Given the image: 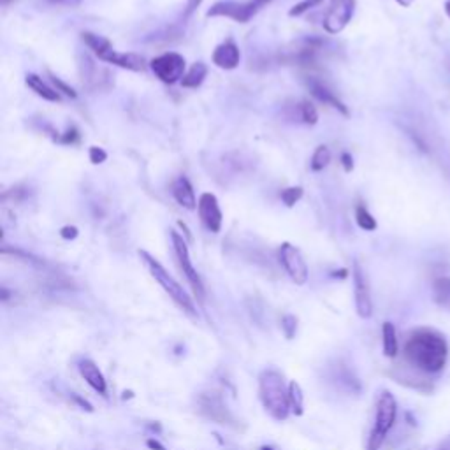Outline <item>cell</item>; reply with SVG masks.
Wrapping results in <instances>:
<instances>
[{
    "mask_svg": "<svg viewBox=\"0 0 450 450\" xmlns=\"http://www.w3.org/2000/svg\"><path fill=\"white\" fill-rule=\"evenodd\" d=\"M81 39H83V43L87 44L88 48L92 49V52L95 53V55L99 56L100 60H102L104 56L108 55V53L113 49L111 43H109V41L106 39V37L97 36V34L83 32V34H81Z\"/></svg>",
    "mask_w": 450,
    "mask_h": 450,
    "instance_id": "cell-22",
    "label": "cell"
},
{
    "mask_svg": "<svg viewBox=\"0 0 450 450\" xmlns=\"http://www.w3.org/2000/svg\"><path fill=\"white\" fill-rule=\"evenodd\" d=\"M102 60L113 65H118L122 69H128V71H144V58L136 55V53H116L115 49H111Z\"/></svg>",
    "mask_w": 450,
    "mask_h": 450,
    "instance_id": "cell-17",
    "label": "cell"
},
{
    "mask_svg": "<svg viewBox=\"0 0 450 450\" xmlns=\"http://www.w3.org/2000/svg\"><path fill=\"white\" fill-rule=\"evenodd\" d=\"M396 2H398V4L401 5V8H410V5L414 4L415 0H396Z\"/></svg>",
    "mask_w": 450,
    "mask_h": 450,
    "instance_id": "cell-38",
    "label": "cell"
},
{
    "mask_svg": "<svg viewBox=\"0 0 450 450\" xmlns=\"http://www.w3.org/2000/svg\"><path fill=\"white\" fill-rule=\"evenodd\" d=\"M52 80H53V83H55V87H56V92L65 93V95L71 97V99H74V97H76V92H74V90H72V88L69 87V85H65L64 81L60 80V78L52 76Z\"/></svg>",
    "mask_w": 450,
    "mask_h": 450,
    "instance_id": "cell-32",
    "label": "cell"
},
{
    "mask_svg": "<svg viewBox=\"0 0 450 450\" xmlns=\"http://www.w3.org/2000/svg\"><path fill=\"white\" fill-rule=\"evenodd\" d=\"M299 116H301V120L308 125H315L317 122H319V113H317V108H315L311 102H308V100H303L301 106H299Z\"/></svg>",
    "mask_w": 450,
    "mask_h": 450,
    "instance_id": "cell-27",
    "label": "cell"
},
{
    "mask_svg": "<svg viewBox=\"0 0 450 450\" xmlns=\"http://www.w3.org/2000/svg\"><path fill=\"white\" fill-rule=\"evenodd\" d=\"M197 212H199V218L203 222L204 227L210 232H220L222 229V210L218 206V201L213 194L206 192L199 197L197 203Z\"/></svg>",
    "mask_w": 450,
    "mask_h": 450,
    "instance_id": "cell-12",
    "label": "cell"
},
{
    "mask_svg": "<svg viewBox=\"0 0 450 450\" xmlns=\"http://www.w3.org/2000/svg\"><path fill=\"white\" fill-rule=\"evenodd\" d=\"M25 83H27L28 88H32L34 92L39 97H43L44 100H49V102H58L60 93L56 90H53L52 87L44 83L43 78H39L37 74H27L25 78Z\"/></svg>",
    "mask_w": 450,
    "mask_h": 450,
    "instance_id": "cell-19",
    "label": "cell"
},
{
    "mask_svg": "<svg viewBox=\"0 0 450 450\" xmlns=\"http://www.w3.org/2000/svg\"><path fill=\"white\" fill-rule=\"evenodd\" d=\"M331 162V152L327 146H319L315 150L313 157H311V169L313 171H322L324 168H327Z\"/></svg>",
    "mask_w": 450,
    "mask_h": 450,
    "instance_id": "cell-25",
    "label": "cell"
},
{
    "mask_svg": "<svg viewBox=\"0 0 450 450\" xmlns=\"http://www.w3.org/2000/svg\"><path fill=\"white\" fill-rule=\"evenodd\" d=\"M403 354L408 364L427 374L445 370L449 361V343L445 336L431 327H418L408 335Z\"/></svg>",
    "mask_w": 450,
    "mask_h": 450,
    "instance_id": "cell-1",
    "label": "cell"
},
{
    "mask_svg": "<svg viewBox=\"0 0 450 450\" xmlns=\"http://www.w3.org/2000/svg\"><path fill=\"white\" fill-rule=\"evenodd\" d=\"M280 197H282V201L287 204L289 207H292L295 203H297L299 199H301V197H303V188H301V187L285 188V190H282Z\"/></svg>",
    "mask_w": 450,
    "mask_h": 450,
    "instance_id": "cell-28",
    "label": "cell"
},
{
    "mask_svg": "<svg viewBox=\"0 0 450 450\" xmlns=\"http://www.w3.org/2000/svg\"><path fill=\"white\" fill-rule=\"evenodd\" d=\"M197 412L207 420L220 424V426H227L232 429H239L241 426L218 392H201L197 396Z\"/></svg>",
    "mask_w": 450,
    "mask_h": 450,
    "instance_id": "cell-5",
    "label": "cell"
},
{
    "mask_svg": "<svg viewBox=\"0 0 450 450\" xmlns=\"http://www.w3.org/2000/svg\"><path fill=\"white\" fill-rule=\"evenodd\" d=\"M443 11H445V14H447V16L450 18V0H447L445 4H443Z\"/></svg>",
    "mask_w": 450,
    "mask_h": 450,
    "instance_id": "cell-39",
    "label": "cell"
},
{
    "mask_svg": "<svg viewBox=\"0 0 450 450\" xmlns=\"http://www.w3.org/2000/svg\"><path fill=\"white\" fill-rule=\"evenodd\" d=\"M278 257L283 269L287 271L292 282L297 283V285H304L308 282L310 271H308L306 260H304V257L297 248L292 247L291 243H283L278 250Z\"/></svg>",
    "mask_w": 450,
    "mask_h": 450,
    "instance_id": "cell-9",
    "label": "cell"
},
{
    "mask_svg": "<svg viewBox=\"0 0 450 450\" xmlns=\"http://www.w3.org/2000/svg\"><path fill=\"white\" fill-rule=\"evenodd\" d=\"M171 239H172V248H175L176 259H178L179 267H181V271H183L185 278L188 280L190 283V287L194 289V294L199 297V301H203L204 295H206V291H204L203 280H201L199 273L194 267L190 260V254H188V247L187 241L183 239V236H179L176 231H171Z\"/></svg>",
    "mask_w": 450,
    "mask_h": 450,
    "instance_id": "cell-7",
    "label": "cell"
},
{
    "mask_svg": "<svg viewBox=\"0 0 450 450\" xmlns=\"http://www.w3.org/2000/svg\"><path fill=\"white\" fill-rule=\"evenodd\" d=\"M146 447L150 450H168L166 449V447L162 445V443L159 442V440H155V438H150V440H146Z\"/></svg>",
    "mask_w": 450,
    "mask_h": 450,
    "instance_id": "cell-37",
    "label": "cell"
},
{
    "mask_svg": "<svg viewBox=\"0 0 450 450\" xmlns=\"http://www.w3.org/2000/svg\"><path fill=\"white\" fill-rule=\"evenodd\" d=\"M382 343H383V355L394 359L399 352L398 333L392 322H383L382 326Z\"/></svg>",
    "mask_w": 450,
    "mask_h": 450,
    "instance_id": "cell-20",
    "label": "cell"
},
{
    "mask_svg": "<svg viewBox=\"0 0 450 450\" xmlns=\"http://www.w3.org/2000/svg\"><path fill=\"white\" fill-rule=\"evenodd\" d=\"M260 450H276V449H273V447H267V445H262V447H260Z\"/></svg>",
    "mask_w": 450,
    "mask_h": 450,
    "instance_id": "cell-41",
    "label": "cell"
},
{
    "mask_svg": "<svg viewBox=\"0 0 450 450\" xmlns=\"http://www.w3.org/2000/svg\"><path fill=\"white\" fill-rule=\"evenodd\" d=\"M396 418H398V403L396 398L389 391H382V394L376 399V412H374V426L371 429L370 438H368L366 450H380L387 434L391 433L394 427Z\"/></svg>",
    "mask_w": 450,
    "mask_h": 450,
    "instance_id": "cell-4",
    "label": "cell"
},
{
    "mask_svg": "<svg viewBox=\"0 0 450 450\" xmlns=\"http://www.w3.org/2000/svg\"><path fill=\"white\" fill-rule=\"evenodd\" d=\"M354 294H355V310L361 319H370L373 315V301H371V291L370 283H368L366 275H364L363 267L359 266V262L354 264Z\"/></svg>",
    "mask_w": 450,
    "mask_h": 450,
    "instance_id": "cell-11",
    "label": "cell"
},
{
    "mask_svg": "<svg viewBox=\"0 0 450 450\" xmlns=\"http://www.w3.org/2000/svg\"><path fill=\"white\" fill-rule=\"evenodd\" d=\"M317 43L315 41H299L292 44V48H285L282 52V60L287 64H301L306 65L313 62L315 53H317Z\"/></svg>",
    "mask_w": 450,
    "mask_h": 450,
    "instance_id": "cell-13",
    "label": "cell"
},
{
    "mask_svg": "<svg viewBox=\"0 0 450 450\" xmlns=\"http://www.w3.org/2000/svg\"><path fill=\"white\" fill-rule=\"evenodd\" d=\"M341 162H343V168H345V171L347 172H350L352 169H354V160H352V157L348 155V153H343Z\"/></svg>",
    "mask_w": 450,
    "mask_h": 450,
    "instance_id": "cell-35",
    "label": "cell"
},
{
    "mask_svg": "<svg viewBox=\"0 0 450 450\" xmlns=\"http://www.w3.org/2000/svg\"><path fill=\"white\" fill-rule=\"evenodd\" d=\"M271 0H250V2H232V0H227V2H216L207 11V16L231 18V20L238 21V23H247L254 14H257Z\"/></svg>",
    "mask_w": 450,
    "mask_h": 450,
    "instance_id": "cell-6",
    "label": "cell"
},
{
    "mask_svg": "<svg viewBox=\"0 0 450 450\" xmlns=\"http://www.w3.org/2000/svg\"><path fill=\"white\" fill-rule=\"evenodd\" d=\"M139 257L144 262V266H146L148 271H150V275H152L153 278H155V282L166 291V294H168L185 313L190 315V317H197V310L196 306H194V301L190 299V295L185 292V289L181 287L168 271H166V267H164L155 257H152V255L144 250H139Z\"/></svg>",
    "mask_w": 450,
    "mask_h": 450,
    "instance_id": "cell-3",
    "label": "cell"
},
{
    "mask_svg": "<svg viewBox=\"0 0 450 450\" xmlns=\"http://www.w3.org/2000/svg\"><path fill=\"white\" fill-rule=\"evenodd\" d=\"M72 399H74V401H76L78 405H80V407L83 408V410H87V412H93V407H92V405H90V403L87 401V399L80 398V396H78V394L72 396Z\"/></svg>",
    "mask_w": 450,
    "mask_h": 450,
    "instance_id": "cell-36",
    "label": "cell"
},
{
    "mask_svg": "<svg viewBox=\"0 0 450 450\" xmlns=\"http://www.w3.org/2000/svg\"><path fill=\"white\" fill-rule=\"evenodd\" d=\"M355 0H335L324 18V30L327 34H339L354 16Z\"/></svg>",
    "mask_w": 450,
    "mask_h": 450,
    "instance_id": "cell-10",
    "label": "cell"
},
{
    "mask_svg": "<svg viewBox=\"0 0 450 450\" xmlns=\"http://www.w3.org/2000/svg\"><path fill=\"white\" fill-rule=\"evenodd\" d=\"M324 0H303V2H299L297 5H294V8L289 11V14L291 16H301V14H304L306 11H310V9L317 8V5L322 4Z\"/></svg>",
    "mask_w": 450,
    "mask_h": 450,
    "instance_id": "cell-29",
    "label": "cell"
},
{
    "mask_svg": "<svg viewBox=\"0 0 450 450\" xmlns=\"http://www.w3.org/2000/svg\"><path fill=\"white\" fill-rule=\"evenodd\" d=\"M259 399L264 410L275 420L282 423L291 414L289 387H285L283 374L276 370H264L259 374Z\"/></svg>",
    "mask_w": 450,
    "mask_h": 450,
    "instance_id": "cell-2",
    "label": "cell"
},
{
    "mask_svg": "<svg viewBox=\"0 0 450 450\" xmlns=\"http://www.w3.org/2000/svg\"><path fill=\"white\" fill-rule=\"evenodd\" d=\"M308 88H310L311 95H313L315 99H319L320 102H324V104H327V106H331V108L338 109L341 115L348 116L347 106H345V104H343L341 100L335 95V92H331V90H329V88L322 83V81L315 80V78H310V80H308Z\"/></svg>",
    "mask_w": 450,
    "mask_h": 450,
    "instance_id": "cell-16",
    "label": "cell"
},
{
    "mask_svg": "<svg viewBox=\"0 0 450 450\" xmlns=\"http://www.w3.org/2000/svg\"><path fill=\"white\" fill-rule=\"evenodd\" d=\"M152 71L162 83L172 85L176 81L183 80L185 76V58L178 53H164L152 60Z\"/></svg>",
    "mask_w": 450,
    "mask_h": 450,
    "instance_id": "cell-8",
    "label": "cell"
},
{
    "mask_svg": "<svg viewBox=\"0 0 450 450\" xmlns=\"http://www.w3.org/2000/svg\"><path fill=\"white\" fill-rule=\"evenodd\" d=\"M8 299H9L8 289H2V301H8Z\"/></svg>",
    "mask_w": 450,
    "mask_h": 450,
    "instance_id": "cell-40",
    "label": "cell"
},
{
    "mask_svg": "<svg viewBox=\"0 0 450 450\" xmlns=\"http://www.w3.org/2000/svg\"><path fill=\"white\" fill-rule=\"evenodd\" d=\"M289 399H291V412L295 415H303L304 412V394L297 382L289 383Z\"/></svg>",
    "mask_w": 450,
    "mask_h": 450,
    "instance_id": "cell-24",
    "label": "cell"
},
{
    "mask_svg": "<svg viewBox=\"0 0 450 450\" xmlns=\"http://www.w3.org/2000/svg\"><path fill=\"white\" fill-rule=\"evenodd\" d=\"M355 222L363 231H374L376 229V220L364 206H357V210H355Z\"/></svg>",
    "mask_w": 450,
    "mask_h": 450,
    "instance_id": "cell-26",
    "label": "cell"
},
{
    "mask_svg": "<svg viewBox=\"0 0 450 450\" xmlns=\"http://www.w3.org/2000/svg\"><path fill=\"white\" fill-rule=\"evenodd\" d=\"M433 297L434 303L443 310L450 311V278L440 276L433 282Z\"/></svg>",
    "mask_w": 450,
    "mask_h": 450,
    "instance_id": "cell-21",
    "label": "cell"
},
{
    "mask_svg": "<svg viewBox=\"0 0 450 450\" xmlns=\"http://www.w3.org/2000/svg\"><path fill=\"white\" fill-rule=\"evenodd\" d=\"M282 329L283 333H285V336H287L289 339L294 338L295 335V329H297V319H295L294 315H285L282 319Z\"/></svg>",
    "mask_w": 450,
    "mask_h": 450,
    "instance_id": "cell-30",
    "label": "cell"
},
{
    "mask_svg": "<svg viewBox=\"0 0 450 450\" xmlns=\"http://www.w3.org/2000/svg\"><path fill=\"white\" fill-rule=\"evenodd\" d=\"M78 370H80V374L85 379V382L92 387L93 391L99 392L100 396H108V383H106L102 371L99 370V366L93 363L92 359H81Z\"/></svg>",
    "mask_w": 450,
    "mask_h": 450,
    "instance_id": "cell-14",
    "label": "cell"
},
{
    "mask_svg": "<svg viewBox=\"0 0 450 450\" xmlns=\"http://www.w3.org/2000/svg\"><path fill=\"white\" fill-rule=\"evenodd\" d=\"M172 196H175L176 203L179 206L187 207V210H196L197 207L196 194H194V188H192L190 181L187 178H178L172 183Z\"/></svg>",
    "mask_w": 450,
    "mask_h": 450,
    "instance_id": "cell-18",
    "label": "cell"
},
{
    "mask_svg": "<svg viewBox=\"0 0 450 450\" xmlns=\"http://www.w3.org/2000/svg\"><path fill=\"white\" fill-rule=\"evenodd\" d=\"M206 74H207L206 64H203V62H197V64H194L187 72H185L183 80H181V85H183L185 88L201 87L204 81V78H206Z\"/></svg>",
    "mask_w": 450,
    "mask_h": 450,
    "instance_id": "cell-23",
    "label": "cell"
},
{
    "mask_svg": "<svg viewBox=\"0 0 450 450\" xmlns=\"http://www.w3.org/2000/svg\"><path fill=\"white\" fill-rule=\"evenodd\" d=\"M60 236L64 239H74L78 238V229L74 227V225H67V227H64L62 231H60Z\"/></svg>",
    "mask_w": 450,
    "mask_h": 450,
    "instance_id": "cell-34",
    "label": "cell"
},
{
    "mask_svg": "<svg viewBox=\"0 0 450 450\" xmlns=\"http://www.w3.org/2000/svg\"><path fill=\"white\" fill-rule=\"evenodd\" d=\"M88 155H90V162L92 164H102L106 162V159H108V153L104 152L102 148L99 146H92L90 148V152H88Z\"/></svg>",
    "mask_w": 450,
    "mask_h": 450,
    "instance_id": "cell-31",
    "label": "cell"
},
{
    "mask_svg": "<svg viewBox=\"0 0 450 450\" xmlns=\"http://www.w3.org/2000/svg\"><path fill=\"white\" fill-rule=\"evenodd\" d=\"M213 64L220 69H225V71H232L239 65V48L236 46L232 41H225L220 46H216L215 52H213Z\"/></svg>",
    "mask_w": 450,
    "mask_h": 450,
    "instance_id": "cell-15",
    "label": "cell"
},
{
    "mask_svg": "<svg viewBox=\"0 0 450 450\" xmlns=\"http://www.w3.org/2000/svg\"><path fill=\"white\" fill-rule=\"evenodd\" d=\"M201 2H203V0H188L187 8H185V11H183V20H188V18H190L192 14L196 12V9L199 8Z\"/></svg>",
    "mask_w": 450,
    "mask_h": 450,
    "instance_id": "cell-33",
    "label": "cell"
}]
</instances>
